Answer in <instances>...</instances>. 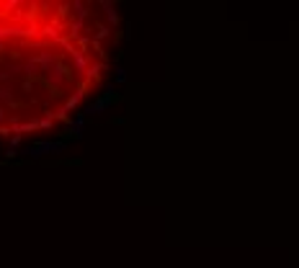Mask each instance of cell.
Segmentation results:
<instances>
[{
    "instance_id": "cell-1",
    "label": "cell",
    "mask_w": 299,
    "mask_h": 268,
    "mask_svg": "<svg viewBox=\"0 0 299 268\" xmlns=\"http://www.w3.org/2000/svg\"><path fill=\"white\" fill-rule=\"evenodd\" d=\"M119 16L98 0H0V140L49 132L109 75Z\"/></svg>"
}]
</instances>
